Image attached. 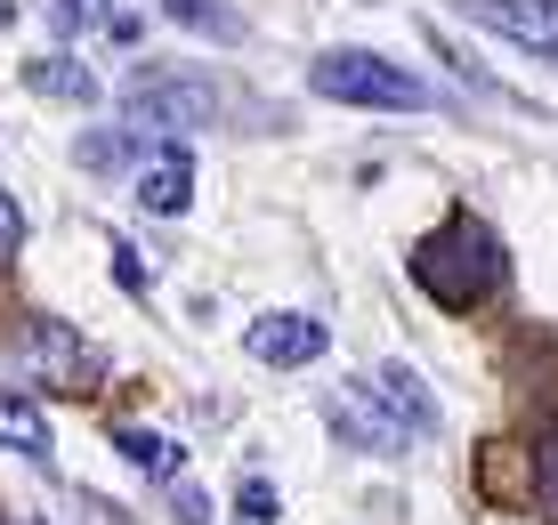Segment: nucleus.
<instances>
[{
  "instance_id": "obj_1",
  "label": "nucleus",
  "mask_w": 558,
  "mask_h": 525,
  "mask_svg": "<svg viewBox=\"0 0 558 525\" xmlns=\"http://www.w3.org/2000/svg\"><path fill=\"white\" fill-rule=\"evenodd\" d=\"M413 283L429 291L437 307H477L494 283H502V243H494V227H477L470 210H453V219L421 243Z\"/></svg>"
},
{
  "instance_id": "obj_2",
  "label": "nucleus",
  "mask_w": 558,
  "mask_h": 525,
  "mask_svg": "<svg viewBox=\"0 0 558 525\" xmlns=\"http://www.w3.org/2000/svg\"><path fill=\"white\" fill-rule=\"evenodd\" d=\"M307 89L332 97V106H364V113H421L429 106V82L380 49H324L307 65Z\"/></svg>"
},
{
  "instance_id": "obj_3",
  "label": "nucleus",
  "mask_w": 558,
  "mask_h": 525,
  "mask_svg": "<svg viewBox=\"0 0 558 525\" xmlns=\"http://www.w3.org/2000/svg\"><path fill=\"white\" fill-rule=\"evenodd\" d=\"M0 373H9L16 388H65V396H82L89 380H98V347H89L73 323L57 316H33L25 332H16L9 347H0Z\"/></svg>"
},
{
  "instance_id": "obj_4",
  "label": "nucleus",
  "mask_w": 558,
  "mask_h": 525,
  "mask_svg": "<svg viewBox=\"0 0 558 525\" xmlns=\"http://www.w3.org/2000/svg\"><path fill=\"white\" fill-rule=\"evenodd\" d=\"M324 347H332L324 316H300V307H267V316L243 323V356L267 364V373H307Z\"/></svg>"
},
{
  "instance_id": "obj_5",
  "label": "nucleus",
  "mask_w": 558,
  "mask_h": 525,
  "mask_svg": "<svg viewBox=\"0 0 558 525\" xmlns=\"http://www.w3.org/2000/svg\"><path fill=\"white\" fill-rule=\"evenodd\" d=\"M122 122L130 130H210L219 122V89L195 82V73L186 82H138L122 97Z\"/></svg>"
},
{
  "instance_id": "obj_6",
  "label": "nucleus",
  "mask_w": 558,
  "mask_h": 525,
  "mask_svg": "<svg viewBox=\"0 0 558 525\" xmlns=\"http://www.w3.org/2000/svg\"><path fill=\"white\" fill-rule=\"evenodd\" d=\"M461 16L477 33H494V41H510V49L558 57V0H461Z\"/></svg>"
},
{
  "instance_id": "obj_7",
  "label": "nucleus",
  "mask_w": 558,
  "mask_h": 525,
  "mask_svg": "<svg viewBox=\"0 0 558 525\" xmlns=\"http://www.w3.org/2000/svg\"><path fill=\"white\" fill-rule=\"evenodd\" d=\"M138 203L154 210V219H179V210L195 203V154H186L179 138H146V154H138Z\"/></svg>"
},
{
  "instance_id": "obj_8",
  "label": "nucleus",
  "mask_w": 558,
  "mask_h": 525,
  "mask_svg": "<svg viewBox=\"0 0 558 525\" xmlns=\"http://www.w3.org/2000/svg\"><path fill=\"white\" fill-rule=\"evenodd\" d=\"M373 388H380V404H389V420H397L405 437H437V396L421 388L413 364H380Z\"/></svg>"
},
{
  "instance_id": "obj_9",
  "label": "nucleus",
  "mask_w": 558,
  "mask_h": 525,
  "mask_svg": "<svg viewBox=\"0 0 558 525\" xmlns=\"http://www.w3.org/2000/svg\"><path fill=\"white\" fill-rule=\"evenodd\" d=\"M0 453L49 461V413L25 396V388H0Z\"/></svg>"
},
{
  "instance_id": "obj_10",
  "label": "nucleus",
  "mask_w": 558,
  "mask_h": 525,
  "mask_svg": "<svg viewBox=\"0 0 558 525\" xmlns=\"http://www.w3.org/2000/svg\"><path fill=\"white\" fill-rule=\"evenodd\" d=\"M25 89L49 97V106H98V73L73 65V57H33V65H25Z\"/></svg>"
},
{
  "instance_id": "obj_11",
  "label": "nucleus",
  "mask_w": 558,
  "mask_h": 525,
  "mask_svg": "<svg viewBox=\"0 0 558 525\" xmlns=\"http://www.w3.org/2000/svg\"><path fill=\"white\" fill-rule=\"evenodd\" d=\"M113 453H122L130 469H146V477H179V444L154 437V429H113Z\"/></svg>"
},
{
  "instance_id": "obj_12",
  "label": "nucleus",
  "mask_w": 558,
  "mask_h": 525,
  "mask_svg": "<svg viewBox=\"0 0 558 525\" xmlns=\"http://www.w3.org/2000/svg\"><path fill=\"white\" fill-rule=\"evenodd\" d=\"M162 16H170V25H186V33H210V41H235V33H243L219 0H162Z\"/></svg>"
},
{
  "instance_id": "obj_13",
  "label": "nucleus",
  "mask_w": 558,
  "mask_h": 525,
  "mask_svg": "<svg viewBox=\"0 0 558 525\" xmlns=\"http://www.w3.org/2000/svg\"><path fill=\"white\" fill-rule=\"evenodd\" d=\"M146 138L138 130H122V138H82V170H122V162H138Z\"/></svg>"
},
{
  "instance_id": "obj_14",
  "label": "nucleus",
  "mask_w": 558,
  "mask_h": 525,
  "mask_svg": "<svg viewBox=\"0 0 558 525\" xmlns=\"http://www.w3.org/2000/svg\"><path fill=\"white\" fill-rule=\"evenodd\" d=\"M534 501H543V517L558 525V429L534 444Z\"/></svg>"
},
{
  "instance_id": "obj_15",
  "label": "nucleus",
  "mask_w": 558,
  "mask_h": 525,
  "mask_svg": "<svg viewBox=\"0 0 558 525\" xmlns=\"http://www.w3.org/2000/svg\"><path fill=\"white\" fill-rule=\"evenodd\" d=\"M235 501H243V525H276V485H259V477H252Z\"/></svg>"
},
{
  "instance_id": "obj_16",
  "label": "nucleus",
  "mask_w": 558,
  "mask_h": 525,
  "mask_svg": "<svg viewBox=\"0 0 558 525\" xmlns=\"http://www.w3.org/2000/svg\"><path fill=\"white\" fill-rule=\"evenodd\" d=\"M16 243H25V219H16V203H9V194H0V267L16 259Z\"/></svg>"
},
{
  "instance_id": "obj_17",
  "label": "nucleus",
  "mask_w": 558,
  "mask_h": 525,
  "mask_svg": "<svg viewBox=\"0 0 558 525\" xmlns=\"http://www.w3.org/2000/svg\"><path fill=\"white\" fill-rule=\"evenodd\" d=\"M113 276H122L130 291H146V259H138V251H130V243H113Z\"/></svg>"
},
{
  "instance_id": "obj_18",
  "label": "nucleus",
  "mask_w": 558,
  "mask_h": 525,
  "mask_svg": "<svg viewBox=\"0 0 558 525\" xmlns=\"http://www.w3.org/2000/svg\"><path fill=\"white\" fill-rule=\"evenodd\" d=\"M89 16H98L89 0H57V25H65V33H73V25H89Z\"/></svg>"
}]
</instances>
